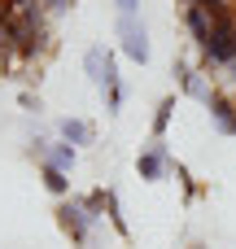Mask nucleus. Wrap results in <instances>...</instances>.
<instances>
[{"label":"nucleus","instance_id":"nucleus-1","mask_svg":"<svg viewBox=\"0 0 236 249\" xmlns=\"http://www.w3.org/2000/svg\"><path fill=\"white\" fill-rule=\"evenodd\" d=\"M236 61V9L232 13H219L215 18V31H210V39H206V48H201V66L210 70H228Z\"/></svg>","mask_w":236,"mask_h":249},{"label":"nucleus","instance_id":"nucleus-2","mask_svg":"<svg viewBox=\"0 0 236 249\" xmlns=\"http://www.w3.org/2000/svg\"><path fill=\"white\" fill-rule=\"evenodd\" d=\"M57 228L74 241L79 249H92V228H96V219L88 214V206L79 201V197H66V201H57Z\"/></svg>","mask_w":236,"mask_h":249},{"label":"nucleus","instance_id":"nucleus-3","mask_svg":"<svg viewBox=\"0 0 236 249\" xmlns=\"http://www.w3.org/2000/svg\"><path fill=\"white\" fill-rule=\"evenodd\" d=\"M114 35H118V53H123L127 61L149 66L153 44H149V26H145V18H118V22H114Z\"/></svg>","mask_w":236,"mask_h":249},{"label":"nucleus","instance_id":"nucleus-4","mask_svg":"<svg viewBox=\"0 0 236 249\" xmlns=\"http://www.w3.org/2000/svg\"><path fill=\"white\" fill-rule=\"evenodd\" d=\"M171 171H175V158H171L166 140H149V144L136 153V175H140L145 184H158V179H166Z\"/></svg>","mask_w":236,"mask_h":249},{"label":"nucleus","instance_id":"nucleus-5","mask_svg":"<svg viewBox=\"0 0 236 249\" xmlns=\"http://www.w3.org/2000/svg\"><path fill=\"white\" fill-rule=\"evenodd\" d=\"M83 74H88V83H92L96 92H105L109 83H123V79H118V61H114V53H109L105 44H92V48L83 53Z\"/></svg>","mask_w":236,"mask_h":249},{"label":"nucleus","instance_id":"nucleus-6","mask_svg":"<svg viewBox=\"0 0 236 249\" xmlns=\"http://www.w3.org/2000/svg\"><path fill=\"white\" fill-rule=\"evenodd\" d=\"M171 74H175V83H180V92H184V96H193V101H201V105L215 96V83L201 74V66H193V61H175V70H171Z\"/></svg>","mask_w":236,"mask_h":249},{"label":"nucleus","instance_id":"nucleus-7","mask_svg":"<svg viewBox=\"0 0 236 249\" xmlns=\"http://www.w3.org/2000/svg\"><path fill=\"white\" fill-rule=\"evenodd\" d=\"M206 109H210V123H215L219 136H236V96H228L223 88H215V96L206 101Z\"/></svg>","mask_w":236,"mask_h":249},{"label":"nucleus","instance_id":"nucleus-8","mask_svg":"<svg viewBox=\"0 0 236 249\" xmlns=\"http://www.w3.org/2000/svg\"><path fill=\"white\" fill-rule=\"evenodd\" d=\"M57 140H66V144H74V149H88L92 140H96V127L88 123V118H57Z\"/></svg>","mask_w":236,"mask_h":249},{"label":"nucleus","instance_id":"nucleus-9","mask_svg":"<svg viewBox=\"0 0 236 249\" xmlns=\"http://www.w3.org/2000/svg\"><path fill=\"white\" fill-rule=\"evenodd\" d=\"M184 31L193 35V44H197V48H206V39H210V31H215L210 9H201V4H184Z\"/></svg>","mask_w":236,"mask_h":249},{"label":"nucleus","instance_id":"nucleus-10","mask_svg":"<svg viewBox=\"0 0 236 249\" xmlns=\"http://www.w3.org/2000/svg\"><path fill=\"white\" fill-rule=\"evenodd\" d=\"M74 162H79V149H74V144H66V140H53V144H48V158H44L39 166H57V171H66V175H70V171H74Z\"/></svg>","mask_w":236,"mask_h":249},{"label":"nucleus","instance_id":"nucleus-11","mask_svg":"<svg viewBox=\"0 0 236 249\" xmlns=\"http://www.w3.org/2000/svg\"><path fill=\"white\" fill-rule=\"evenodd\" d=\"M39 179H44V188H48L57 201L70 197V179H66V171H57V166H39Z\"/></svg>","mask_w":236,"mask_h":249},{"label":"nucleus","instance_id":"nucleus-12","mask_svg":"<svg viewBox=\"0 0 236 249\" xmlns=\"http://www.w3.org/2000/svg\"><path fill=\"white\" fill-rule=\"evenodd\" d=\"M105 219L114 223V232H118L123 241L131 236V228H127V219H123V201H118V193H114V188H105Z\"/></svg>","mask_w":236,"mask_h":249},{"label":"nucleus","instance_id":"nucleus-13","mask_svg":"<svg viewBox=\"0 0 236 249\" xmlns=\"http://www.w3.org/2000/svg\"><path fill=\"white\" fill-rule=\"evenodd\" d=\"M171 118H175V96H162V101H158V109H153V127H149V131H153V140H162V136H166Z\"/></svg>","mask_w":236,"mask_h":249},{"label":"nucleus","instance_id":"nucleus-14","mask_svg":"<svg viewBox=\"0 0 236 249\" xmlns=\"http://www.w3.org/2000/svg\"><path fill=\"white\" fill-rule=\"evenodd\" d=\"M101 96H105V114H109V118H118V114H123V96H127V88H123V83H109Z\"/></svg>","mask_w":236,"mask_h":249},{"label":"nucleus","instance_id":"nucleus-15","mask_svg":"<svg viewBox=\"0 0 236 249\" xmlns=\"http://www.w3.org/2000/svg\"><path fill=\"white\" fill-rule=\"evenodd\" d=\"M79 201L88 206V214H92V219H101V214H105V188H92V193H88V197H79Z\"/></svg>","mask_w":236,"mask_h":249},{"label":"nucleus","instance_id":"nucleus-16","mask_svg":"<svg viewBox=\"0 0 236 249\" xmlns=\"http://www.w3.org/2000/svg\"><path fill=\"white\" fill-rule=\"evenodd\" d=\"M184 4H201V9H210V18L232 13V0H184Z\"/></svg>","mask_w":236,"mask_h":249},{"label":"nucleus","instance_id":"nucleus-17","mask_svg":"<svg viewBox=\"0 0 236 249\" xmlns=\"http://www.w3.org/2000/svg\"><path fill=\"white\" fill-rule=\"evenodd\" d=\"M18 105H22L26 114H39V109H44V101H39L35 92H18Z\"/></svg>","mask_w":236,"mask_h":249},{"label":"nucleus","instance_id":"nucleus-18","mask_svg":"<svg viewBox=\"0 0 236 249\" xmlns=\"http://www.w3.org/2000/svg\"><path fill=\"white\" fill-rule=\"evenodd\" d=\"M44 9H48V18H61V13H70L74 9V0H39Z\"/></svg>","mask_w":236,"mask_h":249},{"label":"nucleus","instance_id":"nucleus-19","mask_svg":"<svg viewBox=\"0 0 236 249\" xmlns=\"http://www.w3.org/2000/svg\"><path fill=\"white\" fill-rule=\"evenodd\" d=\"M118 18H140V0H114Z\"/></svg>","mask_w":236,"mask_h":249},{"label":"nucleus","instance_id":"nucleus-20","mask_svg":"<svg viewBox=\"0 0 236 249\" xmlns=\"http://www.w3.org/2000/svg\"><path fill=\"white\" fill-rule=\"evenodd\" d=\"M223 74H228V83H232V88H236V61H232V66H228V70H223Z\"/></svg>","mask_w":236,"mask_h":249},{"label":"nucleus","instance_id":"nucleus-21","mask_svg":"<svg viewBox=\"0 0 236 249\" xmlns=\"http://www.w3.org/2000/svg\"><path fill=\"white\" fill-rule=\"evenodd\" d=\"M188 249H206V245H188Z\"/></svg>","mask_w":236,"mask_h":249}]
</instances>
